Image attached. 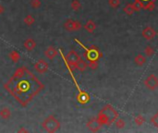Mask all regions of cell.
Instances as JSON below:
<instances>
[{"mask_svg": "<svg viewBox=\"0 0 158 133\" xmlns=\"http://www.w3.org/2000/svg\"><path fill=\"white\" fill-rule=\"evenodd\" d=\"M23 22H24V23H25L27 26H31V25H33L34 22H35V19H34L33 16H31V15H27V16L24 18Z\"/></svg>", "mask_w": 158, "mask_h": 133, "instance_id": "20", "label": "cell"}, {"mask_svg": "<svg viewBox=\"0 0 158 133\" xmlns=\"http://www.w3.org/2000/svg\"><path fill=\"white\" fill-rule=\"evenodd\" d=\"M87 66H88V65L85 63V61L82 60V59H80V60L78 62V64H77L76 69L80 70V72H83V71H85V69H87Z\"/></svg>", "mask_w": 158, "mask_h": 133, "instance_id": "18", "label": "cell"}, {"mask_svg": "<svg viewBox=\"0 0 158 133\" xmlns=\"http://www.w3.org/2000/svg\"><path fill=\"white\" fill-rule=\"evenodd\" d=\"M23 46L24 48L28 51V52H31L34 51V48L36 47V43L34 39L31 38H28L24 41V43H23Z\"/></svg>", "mask_w": 158, "mask_h": 133, "instance_id": "12", "label": "cell"}, {"mask_svg": "<svg viewBox=\"0 0 158 133\" xmlns=\"http://www.w3.org/2000/svg\"><path fill=\"white\" fill-rule=\"evenodd\" d=\"M74 41L80 46V47H82L84 50H85V53H84V57L86 58V59L89 61V62H92V61H98L102 57H103V54L101 53V51L95 46H92L90 47H86L84 44L79 41L78 39L74 38Z\"/></svg>", "mask_w": 158, "mask_h": 133, "instance_id": "3", "label": "cell"}, {"mask_svg": "<svg viewBox=\"0 0 158 133\" xmlns=\"http://www.w3.org/2000/svg\"><path fill=\"white\" fill-rule=\"evenodd\" d=\"M154 8H155L154 1H148L146 5H144V7H143V9L148 10V11H153V10H154Z\"/></svg>", "mask_w": 158, "mask_h": 133, "instance_id": "24", "label": "cell"}, {"mask_svg": "<svg viewBox=\"0 0 158 133\" xmlns=\"http://www.w3.org/2000/svg\"><path fill=\"white\" fill-rule=\"evenodd\" d=\"M145 87L150 91H155L158 88V78L154 74H150L143 81Z\"/></svg>", "mask_w": 158, "mask_h": 133, "instance_id": "5", "label": "cell"}, {"mask_svg": "<svg viewBox=\"0 0 158 133\" xmlns=\"http://www.w3.org/2000/svg\"><path fill=\"white\" fill-rule=\"evenodd\" d=\"M123 11H124V12L127 14L128 16H131V15L135 12V11H136V8H135L133 3H130V4H127V5L124 7Z\"/></svg>", "mask_w": 158, "mask_h": 133, "instance_id": "14", "label": "cell"}, {"mask_svg": "<svg viewBox=\"0 0 158 133\" xmlns=\"http://www.w3.org/2000/svg\"><path fill=\"white\" fill-rule=\"evenodd\" d=\"M115 123H116V127H117L118 129H123L125 127V121L122 119V118H117V120L115 121Z\"/></svg>", "mask_w": 158, "mask_h": 133, "instance_id": "26", "label": "cell"}, {"mask_svg": "<svg viewBox=\"0 0 158 133\" xmlns=\"http://www.w3.org/2000/svg\"><path fill=\"white\" fill-rule=\"evenodd\" d=\"M133 5L136 8V11H140L141 9H142L144 7V3L142 1V0H135L133 2Z\"/></svg>", "mask_w": 158, "mask_h": 133, "instance_id": "22", "label": "cell"}, {"mask_svg": "<svg viewBox=\"0 0 158 133\" xmlns=\"http://www.w3.org/2000/svg\"><path fill=\"white\" fill-rule=\"evenodd\" d=\"M82 25L80 21L78 20H74V19H68L65 21L64 23V28L69 31H80L81 29Z\"/></svg>", "mask_w": 158, "mask_h": 133, "instance_id": "6", "label": "cell"}, {"mask_svg": "<svg viewBox=\"0 0 158 133\" xmlns=\"http://www.w3.org/2000/svg\"><path fill=\"white\" fill-rule=\"evenodd\" d=\"M4 88L20 105L25 107L44 90L45 85L26 66H20L5 83Z\"/></svg>", "mask_w": 158, "mask_h": 133, "instance_id": "1", "label": "cell"}, {"mask_svg": "<svg viewBox=\"0 0 158 133\" xmlns=\"http://www.w3.org/2000/svg\"><path fill=\"white\" fill-rule=\"evenodd\" d=\"M118 117V113L117 112V110L112 105H107L98 113V116L96 118L98 119V121L100 122L102 126L104 125L110 126L117 120Z\"/></svg>", "mask_w": 158, "mask_h": 133, "instance_id": "2", "label": "cell"}, {"mask_svg": "<svg viewBox=\"0 0 158 133\" xmlns=\"http://www.w3.org/2000/svg\"><path fill=\"white\" fill-rule=\"evenodd\" d=\"M70 6H71V8L74 11H78L81 8V4L79 0H72Z\"/></svg>", "mask_w": 158, "mask_h": 133, "instance_id": "21", "label": "cell"}, {"mask_svg": "<svg viewBox=\"0 0 158 133\" xmlns=\"http://www.w3.org/2000/svg\"><path fill=\"white\" fill-rule=\"evenodd\" d=\"M19 132H28L26 129H20L19 130Z\"/></svg>", "mask_w": 158, "mask_h": 133, "instance_id": "30", "label": "cell"}, {"mask_svg": "<svg viewBox=\"0 0 158 133\" xmlns=\"http://www.w3.org/2000/svg\"><path fill=\"white\" fill-rule=\"evenodd\" d=\"M57 54H58V50L56 49L54 46H49V47L45 51V57H46L48 59H50V60L54 59V58L57 57Z\"/></svg>", "mask_w": 158, "mask_h": 133, "instance_id": "11", "label": "cell"}, {"mask_svg": "<svg viewBox=\"0 0 158 133\" xmlns=\"http://www.w3.org/2000/svg\"><path fill=\"white\" fill-rule=\"evenodd\" d=\"M84 29H85L88 32L92 33L94 31H95V29H96L95 22H94L93 20H92V19L87 20V22L85 23V25H84Z\"/></svg>", "mask_w": 158, "mask_h": 133, "instance_id": "13", "label": "cell"}, {"mask_svg": "<svg viewBox=\"0 0 158 133\" xmlns=\"http://www.w3.org/2000/svg\"><path fill=\"white\" fill-rule=\"evenodd\" d=\"M34 69L35 70L38 72V73H41V74H44V73H46L48 71V69H49V66H48V63L44 60V59H39L35 64H34Z\"/></svg>", "mask_w": 158, "mask_h": 133, "instance_id": "7", "label": "cell"}, {"mask_svg": "<svg viewBox=\"0 0 158 133\" xmlns=\"http://www.w3.org/2000/svg\"><path fill=\"white\" fill-rule=\"evenodd\" d=\"M108 4L113 8H118L120 5V0H108Z\"/></svg>", "mask_w": 158, "mask_h": 133, "instance_id": "27", "label": "cell"}, {"mask_svg": "<svg viewBox=\"0 0 158 133\" xmlns=\"http://www.w3.org/2000/svg\"><path fill=\"white\" fill-rule=\"evenodd\" d=\"M43 127L47 132L55 133L60 129V122L54 116H49L43 122Z\"/></svg>", "mask_w": 158, "mask_h": 133, "instance_id": "4", "label": "cell"}, {"mask_svg": "<svg viewBox=\"0 0 158 133\" xmlns=\"http://www.w3.org/2000/svg\"><path fill=\"white\" fill-rule=\"evenodd\" d=\"M134 62L137 66H142L145 63H146V58L143 57V55L142 54H139V55H137L135 58H134Z\"/></svg>", "mask_w": 158, "mask_h": 133, "instance_id": "15", "label": "cell"}, {"mask_svg": "<svg viewBox=\"0 0 158 133\" xmlns=\"http://www.w3.org/2000/svg\"><path fill=\"white\" fill-rule=\"evenodd\" d=\"M88 66L91 69H96L98 68V62L97 61H92V62H89L88 64Z\"/></svg>", "mask_w": 158, "mask_h": 133, "instance_id": "29", "label": "cell"}, {"mask_svg": "<svg viewBox=\"0 0 158 133\" xmlns=\"http://www.w3.org/2000/svg\"><path fill=\"white\" fill-rule=\"evenodd\" d=\"M87 128L92 131V132H97L100 130V129L102 128L101 123L98 121L97 118H92L91 120L88 121L87 123Z\"/></svg>", "mask_w": 158, "mask_h": 133, "instance_id": "9", "label": "cell"}, {"mask_svg": "<svg viewBox=\"0 0 158 133\" xmlns=\"http://www.w3.org/2000/svg\"><path fill=\"white\" fill-rule=\"evenodd\" d=\"M8 57L10 58V59H11L12 62H14V63L19 62V60L20 59V55H19V53L17 52V51H11V52L9 53Z\"/></svg>", "mask_w": 158, "mask_h": 133, "instance_id": "17", "label": "cell"}, {"mask_svg": "<svg viewBox=\"0 0 158 133\" xmlns=\"http://www.w3.org/2000/svg\"><path fill=\"white\" fill-rule=\"evenodd\" d=\"M154 53H155V50H154V48L153 46H147L144 48V54H145L146 57L151 58V57H153V55H154Z\"/></svg>", "mask_w": 158, "mask_h": 133, "instance_id": "19", "label": "cell"}, {"mask_svg": "<svg viewBox=\"0 0 158 133\" xmlns=\"http://www.w3.org/2000/svg\"><path fill=\"white\" fill-rule=\"evenodd\" d=\"M157 35H158V32H157Z\"/></svg>", "mask_w": 158, "mask_h": 133, "instance_id": "32", "label": "cell"}, {"mask_svg": "<svg viewBox=\"0 0 158 133\" xmlns=\"http://www.w3.org/2000/svg\"><path fill=\"white\" fill-rule=\"evenodd\" d=\"M90 99H91V97H90L89 93H87L86 92L82 91L81 93H78V95H77L78 103H80L81 105H85L90 101Z\"/></svg>", "mask_w": 158, "mask_h": 133, "instance_id": "10", "label": "cell"}, {"mask_svg": "<svg viewBox=\"0 0 158 133\" xmlns=\"http://www.w3.org/2000/svg\"><path fill=\"white\" fill-rule=\"evenodd\" d=\"M151 123L158 129V112H156L152 117H151Z\"/></svg>", "mask_w": 158, "mask_h": 133, "instance_id": "28", "label": "cell"}, {"mask_svg": "<svg viewBox=\"0 0 158 133\" xmlns=\"http://www.w3.org/2000/svg\"><path fill=\"white\" fill-rule=\"evenodd\" d=\"M1 11H2V7L0 6V13H1Z\"/></svg>", "mask_w": 158, "mask_h": 133, "instance_id": "31", "label": "cell"}, {"mask_svg": "<svg viewBox=\"0 0 158 133\" xmlns=\"http://www.w3.org/2000/svg\"><path fill=\"white\" fill-rule=\"evenodd\" d=\"M134 122H135V124H137L138 126H142V125H143V123L145 122V118H144L143 116L139 115V116H137L134 118Z\"/></svg>", "mask_w": 158, "mask_h": 133, "instance_id": "23", "label": "cell"}, {"mask_svg": "<svg viewBox=\"0 0 158 133\" xmlns=\"http://www.w3.org/2000/svg\"><path fill=\"white\" fill-rule=\"evenodd\" d=\"M142 37L147 40V41H150V40H153L155 35H156V31L153 28V27H145L143 30H142Z\"/></svg>", "mask_w": 158, "mask_h": 133, "instance_id": "8", "label": "cell"}, {"mask_svg": "<svg viewBox=\"0 0 158 133\" xmlns=\"http://www.w3.org/2000/svg\"><path fill=\"white\" fill-rule=\"evenodd\" d=\"M30 5L31 7H34V8H40L41 6H42V2H41V0H31L30 1Z\"/></svg>", "mask_w": 158, "mask_h": 133, "instance_id": "25", "label": "cell"}, {"mask_svg": "<svg viewBox=\"0 0 158 133\" xmlns=\"http://www.w3.org/2000/svg\"><path fill=\"white\" fill-rule=\"evenodd\" d=\"M0 117H1L3 119H9L10 117H11V112H10L9 108L4 107L0 110Z\"/></svg>", "mask_w": 158, "mask_h": 133, "instance_id": "16", "label": "cell"}]
</instances>
